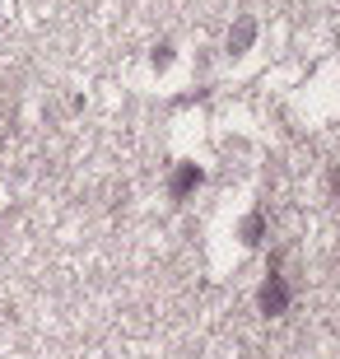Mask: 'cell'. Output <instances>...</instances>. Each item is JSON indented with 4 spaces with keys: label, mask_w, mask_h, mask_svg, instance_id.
I'll use <instances>...</instances> for the list:
<instances>
[{
    "label": "cell",
    "mask_w": 340,
    "mask_h": 359,
    "mask_svg": "<svg viewBox=\"0 0 340 359\" xmlns=\"http://www.w3.org/2000/svg\"><path fill=\"white\" fill-rule=\"evenodd\" d=\"M257 304H261L266 318H280V313L289 308V285H285V276H280V271H271V276H266L261 294H257Z\"/></svg>",
    "instance_id": "6da1fadb"
},
{
    "label": "cell",
    "mask_w": 340,
    "mask_h": 359,
    "mask_svg": "<svg viewBox=\"0 0 340 359\" xmlns=\"http://www.w3.org/2000/svg\"><path fill=\"white\" fill-rule=\"evenodd\" d=\"M200 182H205V173H200L196 163H177V173H172L168 191H172V201H182V196H191Z\"/></svg>",
    "instance_id": "7a4b0ae2"
},
{
    "label": "cell",
    "mask_w": 340,
    "mask_h": 359,
    "mask_svg": "<svg viewBox=\"0 0 340 359\" xmlns=\"http://www.w3.org/2000/svg\"><path fill=\"white\" fill-rule=\"evenodd\" d=\"M252 38H257V24H252V19H243V24L229 33V52H233V56H238V52H247Z\"/></svg>",
    "instance_id": "3957f363"
},
{
    "label": "cell",
    "mask_w": 340,
    "mask_h": 359,
    "mask_svg": "<svg viewBox=\"0 0 340 359\" xmlns=\"http://www.w3.org/2000/svg\"><path fill=\"white\" fill-rule=\"evenodd\" d=\"M238 233H243V243H247V248H257V243H261V233H266V219H261V215H247Z\"/></svg>",
    "instance_id": "277c9868"
}]
</instances>
